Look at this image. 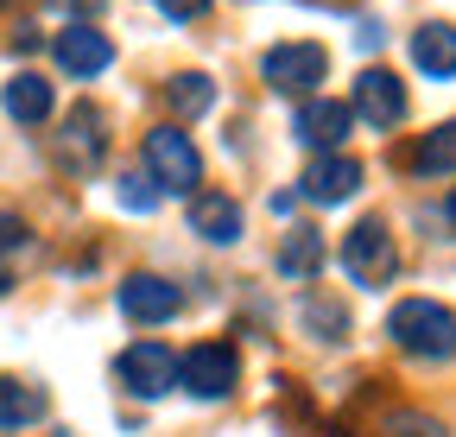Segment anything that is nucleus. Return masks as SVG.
I'll list each match as a JSON object with an SVG mask.
<instances>
[{"instance_id": "1", "label": "nucleus", "mask_w": 456, "mask_h": 437, "mask_svg": "<svg viewBox=\"0 0 456 437\" xmlns=\"http://www.w3.org/2000/svg\"><path fill=\"white\" fill-rule=\"evenodd\" d=\"M387 336L406 349V355L450 361V355H456V311H450V304H437V298H406V304H393Z\"/></svg>"}, {"instance_id": "2", "label": "nucleus", "mask_w": 456, "mask_h": 437, "mask_svg": "<svg viewBox=\"0 0 456 437\" xmlns=\"http://www.w3.org/2000/svg\"><path fill=\"white\" fill-rule=\"evenodd\" d=\"M146 172H152L159 190L197 197V184H203V158H197L191 134H178V127H152V134H146Z\"/></svg>"}, {"instance_id": "3", "label": "nucleus", "mask_w": 456, "mask_h": 437, "mask_svg": "<svg viewBox=\"0 0 456 437\" xmlns=\"http://www.w3.org/2000/svg\"><path fill=\"white\" fill-rule=\"evenodd\" d=\"M260 77L279 89V95H311L323 77H330V51L311 45V38H285L260 58Z\"/></svg>"}, {"instance_id": "4", "label": "nucleus", "mask_w": 456, "mask_h": 437, "mask_svg": "<svg viewBox=\"0 0 456 437\" xmlns=\"http://www.w3.org/2000/svg\"><path fill=\"white\" fill-rule=\"evenodd\" d=\"M342 266H349V279L355 286H387L393 272H399V241L387 235V223H355L349 241H342Z\"/></svg>"}, {"instance_id": "5", "label": "nucleus", "mask_w": 456, "mask_h": 437, "mask_svg": "<svg viewBox=\"0 0 456 437\" xmlns=\"http://www.w3.org/2000/svg\"><path fill=\"white\" fill-rule=\"evenodd\" d=\"M235 380H241V355L228 343H197L178 361V387L191 400H228V393H235Z\"/></svg>"}, {"instance_id": "6", "label": "nucleus", "mask_w": 456, "mask_h": 437, "mask_svg": "<svg viewBox=\"0 0 456 437\" xmlns=\"http://www.w3.org/2000/svg\"><path fill=\"white\" fill-rule=\"evenodd\" d=\"M114 374H121V387L134 393V400H159V393H171V380H178V355H171L165 343H134V349H121V361H114Z\"/></svg>"}, {"instance_id": "7", "label": "nucleus", "mask_w": 456, "mask_h": 437, "mask_svg": "<svg viewBox=\"0 0 456 437\" xmlns=\"http://www.w3.org/2000/svg\"><path fill=\"white\" fill-rule=\"evenodd\" d=\"M114 304H121V317H134V323H171L184 311V292L171 279H159V272H134V279L114 286Z\"/></svg>"}, {"instance_id": "8", "label": "nucleus", "mask_w": 456, "mask_h": 437, "mask_svg": "<svg viewBox=\"0 0 456 437\" xmlns=\"http://www.w3.org/2000/svg\"><path fill=\"white\" fill-rule=\"evenodd\" d=\"M349 115H362L374 127H399L406 121V83H399L393 70H362L355 95H349Z\"/></svg>"}, {"instance_id": "9", "label": "nucleus", "mask_w": 456, "mask_h": 437, "mask_svg": "<svg viewBox=\"0 0 456 437\" xmlns=\"http://www.w3.org/2000/svg\"><path fill=\"white\" fill-rule=\"evenodd\" d=\"M51 58L83 83V77H102V70L114 64V45H108V32H95V26H64V32L51 38Z\"/></svg>"}, {"instance_id": "10", "label": "nucleus", "mask_w": 456, "mask_h": 437, "mask_svg": "<svg viewBox=\"0 0 456 437\" xmlns=\"http://www.w3.org/2000/svg\"><path fill=\"white\" fill-rule=\"evenodd\" d=\"M349 127H355L349 101H323V95H311L298 115H292V134H298L311 152H336L342 140H349Z\"/></svg>"}, {"instance_id": "11", "label": "nucleus", "mask_w": 456, "mask_h": 437, "mask_svg": "<svg viewBox=\"0 0 456 437\" xmlns=\"http://www.w3.org/2000/svg\"><path fill=\"white\" fill-rule=\"evenodd\" d=\"M298 190H305L311 203H323V209H330V203H349V197L362 190V158H342V152H323L317 166H311V172L298 178Z\"/></svg>"}, {"instance_id": "12", "label": "nucleus", "mask_w": 456, "mask_h": 437, "mask_svg": "<svg viewBox=\"0 0 456 437\" xmlns=\"http://www.w3.org/2000/svg\"><path fill=\"white\" fill-rule=\"evenodd\" d=\"M108 115L95 101H83V108H70V121H64V140H57V152H64V166L70 172H89L95 158H102V146H108Z\"/></svg>"}, {"instance_id": "13", "label": "nucleus", "mask_w": 456, "mask_h": 437, "mask_svg": "<svg viewBox=\"0 0 456 437\" xmlns=\"http://www.w3.org/2000/svg\"><path fill=\"white\" fill-rule=\"evenodd\" d=\"M191 235H203V241H216V247H235V241H241V203L222 197V190L191 197Z\"/></svg>"}, {"instance_id": "14", "label": "nucleus", "mask_w": 456, "mask_h": 437, "mask_svg": "<svg viewBox=\"0 0 456 437\" xmlns=\"http://www.w3.org/2000/svg\"><path fill=\"white\" fill-rule=\"evenodd\" d=\"M412 64L425 70V77H456V26H444V20H431V26H419L412 32Z\"/></svg>"}, {"instance_id": "15", "label": "nucleus", "mask_w": 456, "mask_h": 437, "mask_svg": "<svg viewBox=\"0 0 456 437\" xmlns=\"http://www.w3.org/2000/svg\"><path fill=\"white\" fill-rule=\"evenodd\" d=\"M273 266H279V279H317V272H323V235L317 229H292L279 241Z\"/></svg>"}, {"instance_id": "16", "label": "nucleus", "mask_w": 456, "mask_h": 437, "mask_svg": "<svg viewBox=\"0 0 456 437\" xmlns=\"http://www.w3.org/2000/svg\"><path fill=\"white\" fill-rule=\"evenodd\" d=\"M51 83L45 77H32V70H20L13 83H7V115L20 121V127H38V121H51Z\"/></svg>"}, {"instance_id": "17", "label": "nucleus", "mask_w": 456, "mask_h": 437, "mask_svg": "<svg viewBox=\"0 0 456 437\" xmlns=\"http://www.w3.org/2000/svg\"><path fill=\"white\" fill-rule=\"evenodd\" d=\"M38 418H45V393L32 380L0 374V431H20V425H38Z\"/></svg>"}, {"instance_id": "18", "label": "nucleus", "mask_w": 456, "mask_h": 437, "mask_svg": "<svg viewBox=\"0 0 456 437\" xmlns=\"http://www.w3.org/2000/svg\"><path fill=\"white\" fill-rule=\"evenodd\" d=\"M412 172L419 178H456V121H444L437 134H425L412 146Z\"/></svg>"}, {"instance_id": "19", "label": "nucleus", "mask_w": 456, "mask_h": 437, "mask_svg": "<svg viewBox=\"0 0 456 437\" xmlns=\"http://www.w3.org/2000/svg\"><path fill=\"white\" fill-rule=\"evenodd\" d=\"M165 101H171V115H184V121H191V115H203V108L216 101V83L197 77V70H184V77H171V83H165Z\"/></svg>"}, {"instance_id": "20", "label": "nucleus", "mask_w": 456, "mask_h": 437, "mask_svg": "<svg viewBox=\"0 0 456 437\" xmlns=\"http://www.w3.org/2000/svg\"><path fill=\"white\" fill-rule=\"evenodd\" d=\"M298 323H305V330H311L317 343H342V336H349V311H342L336 298H305Z\"/></svg>"}, {"instance_id": "21", "label": "nucleus", "mask_w": 456, "mask_h": 437, "mask_svg": "<svg viewBox=\"0 0 456 437\" xmlns=\"http://www.w3.org/2000/svg\"><path fill=\"white\" fill-rule=\"evenodd\" d=\"M114 197H121V209H134V215L159 209V184H152V172H121V184H114Z\"/></svg>"}, {"instance_id": "22", "label": "nucleus", "mask_w": 456, "mask_h": 437, "mask_svg": "<svg viewBox=\"0 0 456 437\" xmlns=\"http://www.w3.org/2000/svg\"><path fill=\"white\" fill-rule=\"evenodd\" d=\"M159 7H165V20L191 26V20H203V13H209V0H159Z\"/></svg>"}, {"instance_id": "23", "label": "nucleus", "mask_w": 456, "mask_h": 437, "mask_svg": "<svg viewBox=\"0 0 456 437\" xmlns=\"http://www.w3.org/2000/svg\"><path fill=\"white\" fill-rule=\"evenodd\" d=\"M26 241V223H20V215H7V209H0V254H7V247H20Z\"/></svg>"}, {"instance_id": "24", "label": "nucleus", "mask_w": 456, "mask_h": 437, "mask_svg": "<svg viewBox=\"0 0 456 437\" xmlns=\"http://www.w3.org/2000/svg\"><path fill=\"white\" fill-rule=\"evenodd\" d=\"M7 286H13V279H7V272H0V292H7Z\"/></svg>"}, {"instance_id": "25", "label": "nucleus", "mask_w": 456, "mask_h": 437, "mask_svg": "<svg viewBox=\"0 0 456 437\" xmlns=\"http://www.w3.org/2000/svg\"><path fill=\"white\" fill-rule=\"evenodd\" d=\"M450 223H456V197H450Z\"/></svg>"}]
</instances>
